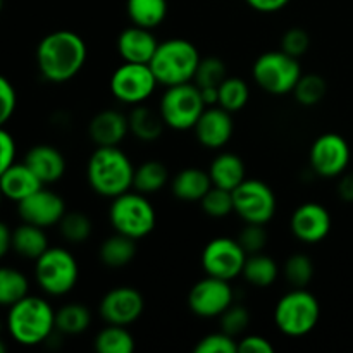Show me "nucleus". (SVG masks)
<instances>
[{
	"instance_id": "1",
	"label": "nucleus",
	"mask_w": 353,
	"mask_h": 353,
	"mask_svg": "<svg viewBox=\"0 0 353 353\" xmlns=\"http://www.w3.org/2000/svg\"><path fill=\"white\" fill-rule=\"evenodd\" d=\"M86 57L85 40L69 30L52 31L37 47L38 71L50 83L71 81L83 69Z\"/></svg>"
},
{
	"instance_id": "2",
	"label": "nucleus",
	"mask_w": 353,
	"mask_h": 353,
	"mask_svg": "<svg viewBox=\"0 0 353 353\" xmlns=\"http://www.w3.org/2000/svg\"><path fill=\"white\" fill-rule=\"evenodd\" d=\"M134 165L119 147H97L86 164V181L97 195L116 199L133 190Z\"/></svg>"
},
{
	"instance_id": "3",
	"label": "nucleus",
	"mask_w": 353,
	"mask_h": 353,
	"mask_svg": "<svg viewBox=\"0 0 353 353\" xmlns=\"http://www.w3.org/2000/svg\"><path fill=\"white\" fill-rule=\"evenodd\" d=\"M7 331L23 347L45 343L55 333V310L45 299L26 295L9 307Z\"/></svg>"
},
{
	"instance_id": "4",
	"label": "nucleus",
	"mask_w": 353,
	"mask_h": 353,
	"mask_svg": "<svg viewBox=\"0 0 353 353\" xmlns=\"http://www.w3.org/2000/svg\"><path fill=\"white\" fill-rule=\"evenodd\" d=\"M200 54L192 41L185 38H171L159 43L148 65L162 86H176L192 83L200 64Z\"/></svg>"
},
{
	"instance_id": "5",
	"label": "nucleus",
	"mask_w": 353,
	"mask_h": 353,
	"mask_svg": "<svg viewBox=\"0 0 353 353\" xmlns=\"http://www.w3.org/2000/svg\"><path fill=\"white\" fill-rule=\"evenodd\" d=\"M321 319V303L307 288H292L274 307V323L285 336H307Z\"/></svg>"
},
{
	"instance_id": "6",
	"label": "nucleus",
	"mask_w": 353,
	"mask_h": 353,
	"mask_svg": "<svg viewBox=\"0 0 353 353\" xmlns=\"http://www.w3.org/2000/svg\"><path fill=\"white\" fill-rule=\"evenodd\" d=\"M109 221L116 233L141 240L155 230L157 214L147 195L130 190L112 199L109 207Z\"/></svg>"
},
{
	"instance_id": "7",
	"label": "nucleus",
	"mask_w": 353,
	"mask_h": 353,
	"mask_svg": "<svg viewBox=\"0 0 353 353\" xmlns=\"http://www.w3.org/2000/svg\"><path fill=\"white\" fill-rule=\"evenodd\" d=\"M79 268L74 255L64 247H48L34 261V279L50 296H64L74 290Z\"/></svg>"
},
{
	"instance_id": "8",
	"label": "nucleus",
	"mask_w": 353,
	"mask_h": 353,
	"mask_svg": "<svg viewBox=\"0 0 353 353\" xmlns=\"http://www.w3.org/2000/svg\"><path fill=\"white\" fill-rule=\"evenodd\" d=\"M302 74V64L299 59L283 50H271L259 55L252 68V76L257 86L276 97L292 93Z\"/></svg>"
},
{
	"instance_id": "9",
	"label": "nucleus",
	"mask_w": 353,
	"mask_h": 353,
	"mask_svg": "<svg viewBox=\"0 0 353 353\" xmlns=\"http://www.w3.org/2000/svg\"><path fill=\"white\" fill-rule=\"evenodd\" d=\"M207 105L195 83L168 86L159 102V112L165 126L176 131L193 130Z\"/></svg>"
},
{
	"instance_id": "10",
	"label": "nucleus",
	"mask_w": 353,
	"mask_h": 353,
	"mask_svg": "<svg viewBox=\"0 0 353 353\" xmlns=\"http://www.w3.org/2000/svg\"><path fill=\"white\" fill-rule=\"evenodd\" d=\"M234 214L243 223L268 224L278 210V200L268 183L261 179H245L233 190Z\"/></svg>"
},
{
	"instance_id": "11",
	"label": "nucleus",
	"mask_w": 353,
	"mask_h": 353,
	"mask_svg": "<svg viewBox=\"0 0 353 353\" xmlns=\"http://www.w3.org/2000/svg\"><path fill=\"white\" fill-rule=\"evenodd\" d=\"M110 92L126 105L145 103L159 86L157 78L148 64L124 62L110 76Z\"/></svg>"
},
{
	"instance_id": "12",
	"label": "nucleus",
	"mask_w": 353,
	"mask_h": 353,
	"mask_svg": "<svg viewBox=\"0 0 353 353\" xmlns=\"http://www.w3.org/2000/svg\"><path fill=\"white\" fill-rule=\"evenodd\" d=\"M247 252L240 245V241L228 236H219L210 240L203 247L202 269L207 276L233 281L238 276H241L245 261H247Z\"/></svg>"
},
{
	"instance_id": "13",
	"label": "nucleus",
	"mask_w": 353,
	"mask_h": 353,
	"mask_svg": "<svg viewBox=\"0 0 353 353\" xmlns=\"http://www.w3.org/2000/svg\"><path fill=\"white\" fill-rule=\"evenodd\" d=\"M234 303V290L231 281L205 276L196 281L188 293V307L196 317L219 319L221 314Z\"/></svg>"
},
{
	"instance_id": "14",
	"label": "nucleus",
	"mask_w": 353,
	"mask_h": 353,
	"mask_svg": "<svg viewBox=\"0 0 353 353\" xmlns=\"http://www.w3.org/2000/svg\"><path fill=\"white\" fill-rule=\"evenodd\" d=\"M348 141L338 133H324L312 143L309 152V164L314 174L321 178H340L350 164Z\"/></svg>"
},
{
	"instance_id": "15",
	"label": "nucleus",
	"mask_w": 353,
	"mask_h": 353,
	"mask_svg": "<svg viewBox=\"0 0 353 353\" xmlns=\"http://www.w3.org/2000/svg\"><path fill=\"white\" fill-rule=\"evenodd\" d=\"M145 310L143 295L131 286H117L102 296L99 305L100 317L107 324L131 326L141 317Z\"/></svg>"
},
{
	"instance_id": "16",
	"label": "nucleus",
	"mask_w": 353,
	"mask_h": 353,
	"mask_svg": "<svg viewBox=\"0 0 353 353\" xmlns=\"http://www.w3.org/2000/svg\"><path fill=\"white\" fill-rule=\"evenodd\" d=\"M65 212L68 210H65L64 199L59 193L43 188V186L17 202V214H19L21 221L40 226L43 230L57 226Z\"/></svg>"
},
{
	"instance_id": "17",
	"label": "nucleus",
	"mask_w": 353,
	"mask_h": 353,
	"mask_svg": "<svg viewBox=\"0 0 353 353\" xmlns=\"http://www.w3.org/2000/svg\"><path fill=\"white\" fill-rule=\"evenodd\" d=\"M333 221L330 210L316 202H305L295 209L290 221L293 236L307 245H316L330 234Z\"/></svg>"
},
{
	"instance_id": "18",
	"label": "nucleus",
	"mask_w": 353,
	"mask_h": 353,
	"mask_svg": "<svg viewBox=\"0 0 353 353\" xmlns=\"http://www.w3.org/2000/svg\"><path fill=\"white\" fill-rule=\"evenodd\" d=\"M193 131L202 147L209 150H219L233 138V117H231V112L219 105L207 107L193 126Z\"/></svg>"
},
{
	"instance_id": "19",
	"label": "nucleus",
	"mask_w": 353,
	"mask_h": 353,
	"mask_svg": "<svg viewBox=\"0 0 353 353\" xmlns=\"http://www.w3.org/2000/svg\"><path fill=\"white\" fill-rule=\"evenodd\" d=\"M128 134V116L116 109L100 110L88 124V137L97 147H119Z\"/></svg>"
},
{
	"instance_id": "20",
	"label": "nucleus",
	"mask_w": 353,
	"mask_h": 353,
	"mask_svg": "<svg viewBox=\"0 0 353 353\" xmlns=\"http://www.w3.org/2000/svg\"><path fill=\"white\" fill-rule=\"evenodd\" d=\"M159 47L157 38L152 30L133 24L126 28L117 37V52L124 62L148 64Z\"/></svg>"
},
{
	"instance_id": "21",
	"label": "nucleus",
	"mask_w": 353,
	"mask_h": 353,
	"mask_svg": "<svg viewBox=\"0 0 353 353\" xmlns=\"http://www.w3.org/2000/svg\"><path fill=\"white\" fill-rule=\"evenodd\" d=\"M24 164L37 174L43 185H52L65 174V159L55 147L47 143L34 145L24 155Z\"/></svg>"
},
{
	"instance_id": "22",
	"label": "nucleus",
	"mask_w": 353,
	"mask_h": 353,
	"mask_svg": "<svg viewBox=\"0 0 353 353\" xmlns=\"http://www.w3.org/2000/svg\"><path fill=\"white\" fill-rule=\"evenodd\" d=\"M41 186H43V183L37 178V174L24 162H21V164L14 162L0 176V190L3 193V199H9L16 203L40 190Z\"/></svg>"
},
{
	"instance_id": "23",
	"label": "nucleus",
	"mask_w": 353,
	"mask_h": 353,
	"mask_svg": "<svg viewBox=\"0 0 353 353\" xmlns=\"http://www.w3.org/2000/svg\"><path fill=\"white\" fill-rule=\"evenodd\" d=\"M209 176L214 186L233 192L247 179V168L240 155L233 152H221L210 162Z\"/></svg>"
},
{
	"instance_id": "24",
	"label": "nucleus",
	"mask_w": 353,
	"mask_h": 353,
	"mask_svg": "<svg viewBox=\"0 0 353 353\" xmlns=\"http://www.w3.org/2000/svg\"><path fill=\"white\" fill-rule=\"evenodd\" d=\"M212 186L209 171L200 168H186L172 178L171 192L183 202H200Z\"/></svg>"
},
{
	"instance_id": "25",
	"label": "nucleus",
	"mask_w": 353,
	"mask_h": 353,
	"mask_svg": "<svg viewBox=\"0 0 353 353\" xmlns=\"http://www.w3.org/2000/svg\"><path fill=\"white\" fill-rule=\"evenodd\" d=\"M128 123H130V133L140 141H147V143L159 140L165 128L159 109H150L143 103H138L131 109V112L128 114Z\"/></svg>"
},
{
	"instance_id": "26",
	"label": "nucleus",
	"mask_w": 353,
	"mask_h": 353,
	"mask_svg": "<svg viewBox=\"0 0 353 353\" xmlns=\"http://www.w3.org/2000/svg\"><path fill=\"white\" fill-rule=\"evenodd\" d=\"M137 240L130 236H124L121 233H114L112 236L105 238L100 245L99 257L105 268L121 269L126 268L133 259L137 257Z\"/></svg>"
},
{
	"instance_id": "27",
	"label": "nucleus",
	"mask_w": 353,
	"mask_h": 353,
	"mask_svg": "<svg viewBox=\"0 0 353 353\" xmlns=\"http://www.w3.org/2000/svg\"><path fill=\"white\" fill-rule=\"evenodd\" d=\"M48 248V238L43 228L23 223L12 231V250L28 261H37Z\"/></svg>"
},
{
	"instance_id": "28",
	"label": "nucleus",
	"mask_w": 353,
	"mask_h": 353,
	"mask_svg": "<svg viewBox=\"0 0 353 353\" xmlns=\"http://www.w3.org/2000/svg\"><path fill=\"white\" fill-rule=\"evenodd\" d=\"M279 272L281 269H279L278 262L264 252H259V254L248 255L241 276L248 285L255 286V288H269L279 278Z\"/></svg>"
},
{
	"instance_id": "29",
	"label": "nucleus",
	"mask_w": 353,
	"mask_h": 353,
	"mask_svg": "<svg viewBox=\"0 0 353 353\" xmlns=\"http://www.w3.org/2000/svg\"><path fill=\"white\" fill-rule=\"evenodd\" d=\"M126 10L131 23L154 30L164 23L169 7L168 0H128Z\"/></svg>"
},
{
	"instance_id": "30",
	"label": "nucleus",
	"mask_w": 353,
	"mask_h": 353,
	"mask_svg": "<svg viewBox=\"0 0 353 353\" xmlns=\"http://www.w3.org/2000/svg\"><path fill=\"white\" fill-rule=\"evenodd\" d=\"M92 324V312L81 303H65L55 310V331L65 336L85 333Z\"/></svg>"
},
{
	"instance_id": "31",
	"label": "nucleus",
	"mask_w": 353,
	"mask_h": 353,
	"mask_svg": "<svg viewBox=\"0 0 353 353\" xmlns=\"http://www.w3.org/2000/svg\"><path fill=\"white\" fill-rule=\"evenodd\" d=\"M169 181V171L161 161H145L138 168H134L133 190L143 195L159 193Z\"/></svg>"
},
{
	"instance_id": "32",
	"label": "nucleus",
	"mask_w": 353,
	"mask_h": 353,
	"mask_svg": "<svg viewBox=\"0 0 353 353\" xmlns=\"http://www.w3.org/2000/svg\"><path fill=\"white\" fill-rule=\"evenodd\" d=\"M30 295V281L16 268L2 265L0 268V307H12Z\"/></svg>"
},
{
	"instance_id": "33",
	"label": "nucleus",
	"mask_w": 353,
	"mask_h": 353,
	"mask_svg": "<svg viewBox=\"0 0 353 353\" xmlns=\"http://www.w3.org/2000/svg\"><path fill=\"white\" fill-rule=\"evenodd\" d=\"M93 347L99 353H131L134 350V338L126 326L107 324L95 336Z\"/></svg>"
},
{
	"instance_id": "34",
	"label": "nucleus",
	"mask_w": 353,
	"mask_h": 353,
	"mask_svg": "<svg viewBox=\"0 0 353 353\" xmlns=\"http://www.w3.org/2000/svg\"><path fill=\"white\" fill-rule=\"evenodd\" d=\"M250 100V86L238 76H228L219 85V107L234 114L245 109Z\"/></svg>"
},
{
	"instance_id": "35",
	"label": "nucleus",
	"mask_w": 353,
	"mask_h": 353,
	"mask_svg": "<svg viewBox=\"0 0 353 353\" xmlns=\"http://www.w3.org/2000/svg\"><path fill=\"white\" fill-rule=\"evenodd\" d=\"M59 233L65 241L72 245L85 243L90 236H92L93 224L88 214L81 212V210H68L59 221Z\"/></svg>"
},
{
	"instance_id": "36",
	"label": "nucleus",
	"mask_w": 353,
	"mask_h": 353,
	"mask_svg": "<svg viewBox=\"0 0 353 353\" xmlns=\"http://www.w3.org/2000/svg\"><path fill=\"white\" fill-rule=\"evenodd\" d=\"M286 281L292 285V288H307L314 279V262L307 254H293L286 259L281 269Z\"/></svg>"
},
{
	"instance_id": "37",
	"label": "nucleus",
	"mask_w": 353,
	"mask_h": 353,
	"mask_svg": "<svg viewBox=\"0 0 353 353\" xmlns=\"http://www.w3.org/2000/svg\"><path fill=\"white\" fill-rule=\"evenodd\" d=\"M326 92V79L321 74H316V72H307V74L300 76V79L296 81L292 93L300 105L314 107L324 99Z\"/></svg>"
},
{
	"instance_id": "38",
	"label": "nucleus",
	"mask_w": 353,
	"mask_h": 353,
	"mask_svg": "<svg viewBox=\"0 0 353 353\" xmlns=\"http://www.w3.org/2000/svg\"><path fill=\"white\" fill-rule=\"evenodd\" d=\"M199 203L205 216L212 217V219H224V217L231 216V212H234L233 192L219 188V186H212Z\"/></svg>"
},
{
	"instance_id": "39",
	"label": "nucleus",
	"mask_w": 353,
	"mask_h": 353,
	"mask_svg": "<svg viewBox=\"0 0 353 353\" xmlns=\"http://www.w3.org/2000/svg\"><path fill=\"white\" fill-rule=\"evenodd\" d=\"M226 78V64L219 57H205L200 59V64L196 68L193 83L199 88H219V85Z\"/></svg>"
},
{
	"instance_id": "40",
	"label": "nucleus",
	"mask_w": 353,
	"mask_h": 353,
	"mask_svg": "<svg viewBox=\"0 0 353 353\" xmlns=\"http://www.w3.org/2000/svg\"><path fill=\"white\" fill-rule=\"evenodd\" d=\"M219 323L221 331H224V333L233 338L241 336L250 326V312H248L247 307L233 303L221 314Z\"/></svg>"
},
{
	"instance_id": "41",
	"label": "nucleus",
	"mask_w": 353,
	"mask_h": 353,
	"mask_svg": "<svg viewBox=\"0 0 353 353\" xmlns=\"http://www.w3.org/2000/svg\"><path fill=\"white\" fill-rule=\"evenodd\" d=\"M193 350L195 353H238V340L224 331H216L199 340Z\"/></svg>"
},
{
	"instance_id": "42",
	"label": "nucleus",
	"mask_w": 353,
	"mask_h": 353,
	"mask_svg": "<svg viewBox=\"0 0 353 353\" xmlns=\"http://www.w3.org/2000/svg\"><path fill=\"white\" fill-rule=\"evenodd\" d=\"M247 255L259 254L268 245V231H265L264 224H248L245 223L243 230L240 231L236 238Z\"/></svg>"
},
{
	"instance_id": "43",
	"label": "nucleus",
	"mask_w": 353,
	"mask_h": 353,
	"mask_svg": "<svg viewBox=\"0 0 353 353\" xmlns=\"http://www.w3.org/2000/svg\"><path fill=\"white\" fill-rule=\"evenodd\" d=\"M309 47L310 37L302 28H292V30L285 31V34L281 37V50L292 57L300 59L307 54Z\"/></svg>"
},
{
	"instance_id": "44",
	"label": "nucleus",
	"mask_w": 353,
	"mask_h": 353,
	"mask_svg": "<svg viewBox=\"0 0 353 353\" xmlns=\"http://www.w3.org/2000/svg\"><path fill=\"white\" fill-rule=\"evenodd\" d=\"M17 105V95L12 83L0 74V128L12 117Z\"/></svg>"
},
{
	"instance_id": "45",
	"label": "nucleus",
	"mask_w": 353,
	"mask_h": 353,
	"mask_svg": "<svg viewBox=\"0 0 353 353\" xmlns=\"http://www.w3.org/2000/svg\"><path fill=\"white\" fill-rule=\"evenodd\" d=\"M274 345L261 334H243L238 340V353H272Z\"/></svg>"
},
{
	"instance_id": "46",
	"label": "nucleus",
	"mask_w": 353,
	"mask_h": 353,
	"mask_svg": "<svg viewBox=\"0 0 353 353\" xmlns=\"http://www.w3.org/2000/svg\"><path fill=\"white\" fill-rule=\"evenodd\" d=\"M16 161V141L9 131L0 128V176Z\"/></svg>"
},
{
	"instance_id": "47",
	"label": "nucleus",
	"mask_w": 353,
	"mask_h": 353,
	"mask_svg": "<svg viewBox=\"0 0 353 353\" xmlns=\"http://www.w3.org/2000/svg\"><path fill=\"white\" fill-rule=\"evenodd\" d=\"M245 2H247L252 9L257 10V12L271 14L285 9L290 3V0H245Z\"/></svg>"
},
{
	"instance_id": "48",
	"label": "nucleus",
	"mask_w": 353,
	"mask_h": 353,
	"mask_svg": "<svg viewBox=\"0 0 353 353\" xmlns=\"http://www.w3.org/2000/svg\"><path fill=\"white\" fill-rule=\"evenodd\" d=\"M338 196H340L343 202L353 203V172L340 176V183H338Z\"/></svg>"
},
{
	"instance_id": "49",
	"label": "nucleus",
	"mask_w": 353,
	"mask_h": 353,
	"mask_svg": "<svg viewBox=\"0 0 353 353\" xmlns=\"http://www.w3.org/2000/svg\"><path fill=\"white\" fill-rule=\"evenodd\" d=\"M9 250H12V231L0 221V259L6 257Z\"/></svg>"
},
{
	"instance_id": "50",
	"label": "nucleus",
	"mask_w": 353,
	"mask_h": 353,
	"mask_svg": "<svg viewBox=\"0 0 353 353\" xmlns=\"http://www.w3.org/2000/svg\"><path fill=\"white\" fill-rule=\"evenodd\" d=\"M200 95L207 107L219 105V88H200Z\"/></svg>"
},
{
	"instance_id": "51",
	"label": "nucleus",
	"mask_w": 353,
	"mask_h": 353,
	"mask_svg": "<svg viewBox=\"0 0 353 353\" xmlns=\"http://www.w3.org/2000/svg\"><path fill=\"white\" fill-rule=\"evenodd\" d=\"M7 350V347H6V343H3L2 341V338H0V353H3Z\"/></svg>"
},
{
	"instance_id": "52",
	"label": "nucleus",
	"mask_w": 353,
	"mask_h": 353,
	"mask_svg": "<svg viewBox=\"0 0 353 353\" xmlns=\"http://www.w3.org/2000/svg\"><path fill=\"white\" fill-rule=\"evenodd\" d=\"M2 199H3V193H2V190H0V203H2Z\"/></svg>"
},
{
	"instance_id": "53",
	"label": "nucleus",
	"mask_w": 353,
	"mask_h": 353,
	"mask_svg": "<svg viewBox=\"0 0 353 353\" xmlns=\"http://www.w3.org/2000/svg\"><path fill=\"white\" fill-rule=\"evenodd\" d=\"M2 7H3V0H0V12H2Z\"/></svg>"
}]
</instances>
